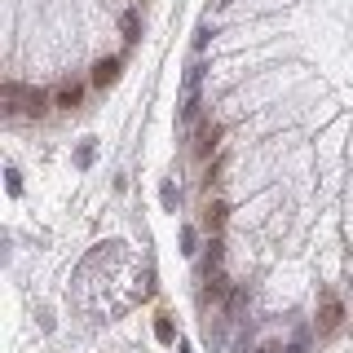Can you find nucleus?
Segmentation results:
<instances>
[{
    "label": "nucleus",
    "instance_id": "obj_1",
    "mask_svg": "<svg viewBox=\"0 0 353 353\" xmlns=\"http://www.w3.org/2000/svg\"><path fill=\"white\" fill-rule=\"evenodd\" d=\"M84 93H88L84 84H62V88H58V97H53V102H58V110H75V106L84 102Z\"/></svg>",
    "mask_w": 353,
    "mask_h": 353
},
{
    "label": "nucleus",
    "instance_id": "obj_2",
    "mask_svg": "<svg viewBox=\"0 0 353 353\" xmlns=\"http://www.w3.org/2000/svg\"><path fill=\"white\" fill-rule=\"evenodd\" d=\"M115 71H119V58H106V62H97V71H93V84H106V80H115Z\"/></svg>",
    "mask_w": 353,
    "mask_h": 353
},
{
    "label": "nucleus",
    "instance_id": "obj_3",
    "mask_svg": "<svg viewBox=\"0 0 353 353\" xmlns=\"http://www.w3.org/2000/svg\"><path fill=\"white\" fill-rule=\"evenodd\" d=\"M340 314H345V305H340V301H331V305L323 309V327H336V323H340Z\"/></svg>",
    "mask_w": 353,
    "mask_h": 353
},
{
    "label": "nucleus",
    "instance_id": "obj_4",
    "mask_svg": "<svg viewBox=\"0 0 353 353\" xmlns=\"http://www.w3.org/2000/svg\"><path fill=\"white\" fill-rule=\"evenodd\" d=\"M261 353H274V349H261Z\"/></svg>",
    "mask_w": 353,
    "mask_h": 353
}]
</instances>
